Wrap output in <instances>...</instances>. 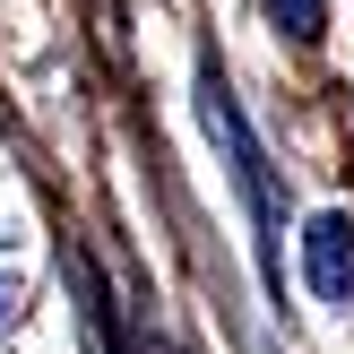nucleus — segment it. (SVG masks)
<instances>
[{"label":"nucleus","instance_id":"1","mask_svg":"<svg viewBox=\"0 0 354 354\" xmlns=\"http://www.w3.org/2000/svg\"><path fill=\"white\" fill-rule=\"evenodd\" d=\"M303 277L320 303H354V225L346 216H311L303 225Z\"/></svg>","mask_w":354,"mask_h":354},{"label":"nucleus","instance_id":"2","mask_svg":"<svg viewBox=\"0 0 354 354\" xmlns=\"http://www.w3.org/2000/svg\"><path fill=\"white\" fill-rule=\"evenodd\" d=\"M268 17H277L286 35H294V44H311V35L328 26V17H320V0H268Z\"/></svg>","mask_w":354,"mask_h":354},{"label":"nucleus","instance_id":"3","mask_svg":"<svg viewBox=\"0 0 354 354\" xmlns=\"http://www.w3.org/2000/svg\"><path fill=\"white\" fill-rule=\"evenodd\" d=\"M9 320H17V277L0 268V328H9Z\"/></svg>","mask_w":354,"mask_h":354}]
</instances>
